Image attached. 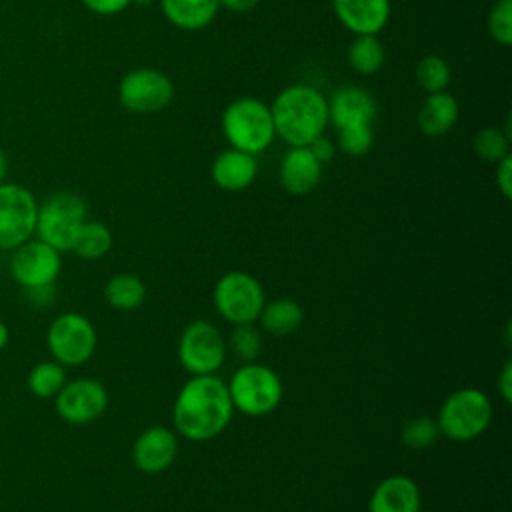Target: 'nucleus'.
I'll return each instance as SVG.
<instances>
[{
  "mask_svg": "<svg viewBox=\"0 0 512 512\" xmlns=\"http://www.w3.org/2000/svg\"><path fill=\"white\" fill-rule=\"evenodd\" d=\"M232 416L234 406L228 386L214 374L190 376L180 388L172 408L176 434L192 442L216 438L226 430Z\"/></svg>",
  "mask_w": 512,
  "mask_h": 512,
  "instance_id": "f257e3e1",
  "label": "nucleus"
},
{
  "mask_svg": "<svg viewBox=\"0 0 512 512\" xmlns=\"http://www.w3.org/2000/svg\"><path fill=\"white\" fill-rule=\"evenodd\" d=\"M276 136L288 146H308L328 126V100L310 84H290L270 106Z\"/></svg>",
  "mask_w": 512,
  "mask_h": 512,
  "instance_id": "f03ea898",
  "label": "nucleus"
},
{
  "mask_svg": "<svg viewBox=\"0 0 512 512\" xmlns=\"http://www.w3.org/2000/svg\"><path fill=\"white\" fill-rule=\"evenodd\" d=\"M222 132L236 150L252 156L264 152L276 138L270 106L252 96L236 98L222 112Z\"/></svg>",
  "mask_w": 512,
  "mask_h": 512,
  "instance_id": "7ed1b4c3",
  "label": "nucleus"
},
{
  "mask_svg": "<svg viewBox=\"0 0 512 512\" xmlns=\"http://www.w3.org/2000/svg\"><path fill=\"white\" fill-rule=\"evenodd\" d=\"M226 386L234 410L252 418L274 412L284 394L280 376L270 366L258 364L256 360L244 362L234 370Z\"/></svg>",
  "mask_w": 512,
  "mask_h": 512,
  "instance_id": "20e7f679",
  "label": "nucleus"
},
{
  "mask_svg": "<svg viewBox=\"0 0 512 512\" xmlns=\"http://www.w3.org/2000/svg\"><path fill=\"white\" fill-rule=\"evenodd\" d=\"M492 402L478 388H460L442 402L436 422L440 436L454 442H470L486 432L492 422Z\"/></svg>",
  "mask_w": 512,
  "mask_h": 512,
  "instance_id": "39448f33",
  "label": "nucleus"
},
{
  "mask_svg": "<svg viewBox=\"0 0 512 512\" xmlns=\"http://www.w3.org/2000/svg\"><path fill=\"white\" fill-rule=\"evenodd\" d=\"M88 220L86 202L74 192H56L38 204L34 236L58 252H70L80 226Z\"/></svg>",
  "mask_w": 512,
  "mask_h": 512,
  "instance_id": "423d86ee",
  "label": "nucleus"
},
{
  "mask_svg": "<svg viewBox=\"0 0 512 512\" xmlns=\"http://www.w3.org/2000/svg\"><path fill=\"white\" fill-rule=\"evenodd\" d=\"M96 328L80 312L58 314L46 330V346L58 364L76 368L86 364L96 352Z\"/></svg>",
  "mask_w": 512,
  "mask_h": 512,
  "instance_id": "0eeeda50",
  "label": "nucleus"
},
{
  "mask_svg": "<svg viewBox=\"0 0 512 512\" xmlns=\"http://www.w3.org/2000/svg\"><path fill=\"white\" fill-rule=\"evenodd\" d=\"M212 300L216 312L236 326L258 320L266 304V294L252 274L232 270L218 278Z\"/></svg>",
  "mask_w": 512,
  "mask_h": 512,
  "instance_id": "6e6552de",
  "label": "nucleus"
},
{
  "mask_svg": "<svg viewBox=\"0 0 512 512\" xmlns=\"http://www.w3.org/2000/svg\"><path fill=\"white\" fill-rule=\"evenodd\" d=\"M38 200L22 184H0V252H12L34 238Z\"/></svg>",
  "mask_w": 512,
  "mask_h": 512,
  "instance_id": "1a4fd4ad",
  "label": "nucleus"
},
{
  "mask_svg": "<svg viewBox=\"0 0 512 512\" xmlns=\"http://www.w3.org/2000/svg\"><path fill=\"white\" fill-rule=\"evenodd\" d=\"M8 272L26 292L54 286L62 272V252L40 238H30L10 252Z\"/></svg>",
  "mask_w": 512,
  "mask_h": 512,
  "instance_id": "9d476101",
  "label": "nucleus"
},
{
  "mask_svg": "<svg viewBox=\"0 0 512 512\" xmlns=\"http://www.w3.org/2000/svg\"><path fill=\"white\" fill-rule=\"evenodd\" d=\"M224 358L226 344L222 332L214 324L194 320L182 330L178 340V360L188 374H216V370L224 364Z\"/></svg>",
  "mask_w": 512,
  "mask_h": 512,
  "instance_id": "9b49d317",
  "label": "nucleus"
},
{
  "mask_svg": "<svg viewBox=\"0 0 512 512\" xmlns=\"http://www.w3.org/2000/svg\"><path fill=\"white\" fill-rule=\"evenodd\" d=\"M174 98L172 80L156 68H136L122 76L118 84L120 104L134 114H154L164 110Z\"/></svg>",
  "mask_w": 512,
  "mask_h": 512,
  "instance_id": "f8f14e48",
  "label": "nucleus"
},
{
  "mask_svg": "<svg viewBox=\"0 0 512 512\" xmlns=\"http://www.w3.org/2000/svg\"><path fill=\"white\" fill-rule=\"evenodd\" d=\"M56 414L74 426H84L98 420L108 408V390L94 378L66 380L54 396Z\"/></svg>",
  "mask_w": 512,
  "mask_h": 512,
  "instance_id": "ddd939ff",
  "label": "nucleus"
},
{
  "mask_svg": "<svg viewBox=\"0 0 512 512\" xmlns=\"http://www.w3.org/2000/svg\"><path fill=\"white\" fill-rule=\"evenodd\" d=\"M178 456V434L166 426H150L138 434L132 446L134 466L144 474L168 470Z\"/></svg>",
  "mask_w": 512,
  "mask_h": 512,
  "instance_id": "4468645a",
  "label": "nucleus"
},
{
  "mask_svg": "<svg viewBox=\"0 0 512 512\" xmlns=\"http://www.w3.org/2000/svg\"><path fill=\"white\" fill-rule=\"evenodd\" d=\"M340 24L358 34H378L390 20V0H332Z\"/></svg>",
  "mask_w": 512,
  "mask_h": 512,
  "instance_id": "2eb2a0df",
  "label": "nucleus"
},
{
  "mask_svg": "<svg viewBox=\"0 0 512 512\" xmlns=\"http://www.w3.org/2000/svg\"><path fill=\"white\" fill-rule=\"evenodd\" d=\"M378 106L374 96L360 86H340L328 100V120L336 126L372 124Z\"/></svg>",
  "mask_w": 512,
  "mask_h": 512,
  "instance_id": "dca6fc26",
  "label": "nucleus"
},
{
  "mask_svg": "<svg viewBox=\"0 0 512 512\" xmlns=\"http://www.w3.org/2000/svg\"><path fill=\"white\" fill-rule=\"evenodd\" d=\"M418 484L404 474L386 476L370 494L368 512H420Z\"/></svg>",
  "mask_w": 512,
  "mask_h": 512,
  "instance_id": "f3484780",
  "label": "nucleus"
},
{
  "mask_svg": "<svg viewBox=\"0 0 512 512\" xmlns=\"http://www.w3.org/2000/svg\"><path fill=\"white\" fill-rule=\"evenodd\" d=\"M280 184L286 192L302 196L312 192L322 178V164L312 156L308 146H290L280 160Z\"/></svg>",
  "mask_w": 512,
  "mask_h": 512,
  "instance_id": "a211bd4d",
  "label": "nucleus"
},
{
  "mask_svg": "<svg viewBox=\"0 0 512 512\" xmlns=\"http://www.w3.org/2000/svg\"><path fill=\"white\" fill-rule=\"evenodd\" d=\"M210 174L218 188L226 192H240L256 180L258 162L256 156L248 152L228 148L214 158Z\"/></svg>",
  "mask_w": 512,
  "mask_h": 512,
  "instance_id": "6ab92c4d",
  "label": "nucleus"
},
{
  "mask_svg": "<svg viewBox=\"0 0 512 512\" xmlns=\"http://www.w3.org/2000/svg\"><path fill=\"white\" fill-rule=\"evenodd\" d=\"M458 120V102L448 92H432L416 112V122L426 136H444Z\"/></svg>",
  "mask_w": 512,
  "mask_h": 512,
  "instance_id": "aec40b11",
  "label": "nucleus"
},
{
  "mask_svg": "<svg viewBox=\"0 0 512 512\" xmlns=\"http://www.w3.org/2000/svg\"><path fill=\"white\" fill-rule=\"evenodd\" d=\"M162 12L170 24L180 30H202L218 14V0H160Z\"/></svg>",
  "mask_w": 512,
  "mask_h": 512,
  "instance_id": "412c9836",
  "label": "nucleus"
},
{
  "mask_svg": "<svg viewBox=\"0 0 512 512\" xmlns=\"http://www.w3.org/2000/svg\"><path fill=\"white\" fill-rule=\"evenodd\" d=\"M260 328L274 336H288L294 334L304 322L302 306L292 298H276L266 302L260 316Z\"/></svg>",
  "mask_w": 512,
  "mask_h": 512,
  "instance_id": "4be33fe9",
  "label": "nucleus"
},
{
  "mask_svg": "<svg viewBox=\"0 0 512 512\" xmlns=\"http://www.w3.org/2000/svg\"><path fill=\"white\" fill-rule=\"evenodd\" d=\"M104 298L106 302L122 312L138 308L146 298V286L140 276L136 274H116L112 276L104 286Z\"/></svg>",
  "mask_w": 512,
  "mask_h": 512,
  "instance_id": "5701e85b",
  "label": "nucleus"
},
{
  "mask_svg": "<svg viewBox=\"0 0 512 512\" xmlns=\"http://www.w3.org/2000/svg\"><path fill=\"white\" fill-rule=\"evenodd\" d=\"M112 242H114V238H112L110 228L104 222L88 218L80 226L70 252H74L76 256H80L84 260H98L110 252Z\"/></svg>",
  "mask_w": 512,
  "mask_h": 512,
  "instance_id": "b1692460",
  "label": "nucleus"
},
{
  "mask_svg": "<svg viewBox=\"0 0 512 512\" xmlns=\"http://www.w3.org/2000/svg\"><path fill=\"white\" fill-rule=\"evenodd\" d=\"M384 46L376 34H358L348 46V64L358 74H374L384 64Z\"/></svg>",
  "mask_w": 512,
  "mask_h": 512,
  "instance_id": "393cba45",
  "label": "nucleus"
},
{
  "mask_svg": "<svg viewBox=\"0 0 512 512\" xmlns=\"http://www.w3.org/2000/svg\"><path fill=\"white\" fill-rule=\"evenodd\" d=\"M26 384L36 398H54L66 384V368L56 360H42L30 368Z\"/></svg>",
  "mask_w": 512,
  "mask_h": 512,
  "instance_id": "a878e982",
  "label": "nucleus"
},
{
  "mask_svg": "<svg viewBox=\"0 0 512 512\" xmlns=\"http://www.w3.org/2000/svg\"><path fill=\"white\" fill-rule=\"evenodd\" d=\"M416 82L418 86L432 94L442 92L450 82V66L442 56L428 54L416 64Z\"/></svg>",
  "mask_w": 512,
  "mask_h": 512,
  "instance_id": "bb28decb",
  "label": "nucleus"
},
{
  "mask_svg": "<svg viewBox=\"0 0 512 512\" xmlns=\"http://www.w3.org/2000/svg\"><path fill=\"white\" fill-rule=\"evenodd\" d=\"M438 436H440L438 422L436 418H430V416H414L406 420L400 430V442L412 450H422L432 446L438 440Z\"/></svg>",
  "mask_w": 512,
  "mask_h": 512,
  "instance_id": "cd10ccee",
  "label": "nucleus"
},
{
  "mask_svg": "<svg viewBox=\"0 0 512 512\" xmlns=\"http://www.w3.org/2000/svg\"><path fill=\"white\" fill-rule=\"evenodd\" d=\"M474 152L490 164H496L498 160H502L508 152V144L510 138L504 134L502 128L496 126H484L474 134Z\"/></svg>",
  "mask_w": 512,
  "mask_h": 512,
  "instance_id": "c85d7f7f",
  "label": "nucleus"
},
{
  "mask_svg": "<svg viewBox=\"0 0 512 512\" xmlns=\"http://www.w3.org/2000/svg\"><path fill=\"white\" fill-rule=\"evenodd\" d=\"M230 348L242 362H254L262 352V334L254 326V322L248 324H236L230 334Z\"/></svg>",
  "mask_w": 512,
  "mask_h": 512,
  "instance_id": "c756f323",
  "label": "nucleus"
},
{
  "mask_svg": "<svg viewBox=\"0 0 512 512\" xmlns=\"http://www.w3.org/2000/svg\"><path fill=\"white\" fill-rule=\"evenodd\" d=\"M374 144L372 124H348L338 128V146L348 156H364Z\"/></svg>",
  "mask_w": 512,
  "mask_h": 512,
  "instance_id": "7c9ffc66",
  "label": "nucleus"
},
{
  "mask_svg": "<svg viewBox=\"0 0 512 512\" xmlns=\"http://www.w3.org/2000/svg\"><path fill=\"white\" fill-rule=\"evenodd\" d=\"M488 32L500 46L512 44V0H496L488 14Z\"/></svg>",
  "mask_w": 512,
  "mask_h": 512,
  "instance_id": "2f4dec72",
  "label": "nucleus"
},
{
  "mask_svg": "<svg viewBox=\"0 0 512 512\" xmlns=\"http://www.w3.org/2000/svg\"><path fill=\"white\" fill-rule=\"evenodd\" d=\"M496 186L506 200L512 196V154L496 162Z\"/></svg>",
  "mask_w": 512,
  "mask_h": 512,
  "instance_id": "473e14b6",
  "label": "nucleus"
},
{
  "mask_svg": "<svg viewBox=\"0 0 512 512\" xmlns=\"http://www.w3.org/2000/svg\"><path fill=\"white\" fill-rule=\"evenodd\" d=\"M90 12L100 14V16H112L122 10H126L132 0H80Z\"/></svg>",
  "mask_w": 512,
  "mask_h": 512,
  "instance_id": "72a5a7b5",
  "label": "nucleus"
},
{
  "mask_svg": "<svg viewBox=\"0 0 512 512\" xmlns=\"http://www.w3.org/2000/svg\"><path fill=\"white\" fill-rule=\"evenodd\" d=\"M308 150L312 152V156L320 162V164H324V162H330L332 158H334V154H336V146H334V142L328 138V136H318V138H314L310 144H308Z\"/></svg>",
  "mask_w": 512,
  "mask_h": 512,
  "instance_id": "f704fd0d",
  "label": "nucleus"
},
{
  "mask_svg": "<svg viewBox=\"0 0 512 512\" xmlns=\"http://www.w3.org/2000/svg\"><path fill=\"white\" fill-rule=\"evenodd\" d=\"M496 388H498V394L502 396V400L506 404L512 402V362L506 360L498 378H496Z\"/></svg>",
  "mask_w": 512,
  "mask_h": 512,
  "instance_id": "c9c22d12",
  "label": "nucleus"
},
{
  "mask_svg": "<svg viewBox=\"0 0 512 512\" xmlns=\"http://www.w3.org/2000/svg\"><path fill=\"white\" fill-rule=\"evenodd\" d=\"M220 6L232 10V12H250L252 8H256V4L260 0H218Z\"/></svg>",
  "mask_w": 512,
  "mask_h": 512,
  "instance_id": "e433bc0d",
  "label": "nucleus"
},
{
  "mask_svg": "<svg viewBox=\"0 0 512 512\" xmlns=\"http://www.w3.org/2000/svg\"><path fill=\"white\" fill-rule=\"evenodd\" d=\"M8 154L0 148V184L6 182V176H8Z\"/></svg>",
  "mask_w": 512,
  "mask_h": 512,
  "instance_id": "4c0bfd02",
  "label": "nucleus"
},
{
  "mask_svg": "<svg viewBox=\"0 0 512 512\" xmlns=\"http://www.w3.org/2000/svg\"><path fill=\"white\" fill-rule=\"evenodd\" d=\"M10 340V330H8V324L4 320H0V352L6 348Z\"/></svg>",
  "mask_w": 512,
  "mask_h": 512,
  "instance_id": "58836bf2",
  "label": "nucleus"
},
{
  "mask_svg": "<svg viewBox=\"0 0 512 512\" xmlns=\"http://www.w3.org/2000/svg\"><path fill=\"white\" fill-rule=\"evenodd\" d=\"M132 4H138V6H148V4H152V0H132Z\"/></svg>",
  "mask_w": 512,
  "mask_h": 512,
  "instance_id": "ea45409f",
  "label": "nucleus"
}]
</instances>
